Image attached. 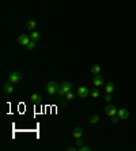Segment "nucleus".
<instances>
[{
  "label": "nucleus",
  "mask_w": 136,
  "mask_h": 151,
  "mask_svg": "<svg viewBox=\"0 0 136 151\" xmlns=\"http://www.w3.org/2000/svg\"><path fill=\"white\" fill-rule=\"evenodd\" d=\"M59 89H60V84H59L56 80H49V82L46 83V93L49 94V95L57 94Z\"/></svg>",
  "instance_id": "obj_1"
},
{
  "label": "nucleus",
  "mask_w": 136,
  "mask_h": 151,
  "mask_svg": "<svg viewBox=\"0 0 136 151\" xmlns=\"http://www.w3.org/2000/svg\"><path fill=\"white\" fill-rule=\"evenodd\" d=\"M72 90V83L71 82H68V80H65V82H63V83L60 84V89H59V95H61V97H64L65 94L68 93V91H71Z\"/></svg>",
  "instance_id": "obj_2"
},
{
  "label": "nucleus",
  "mask_w": 136,
  "mask_h": 151,
  "mask_svg": "<svg viewBox=\"0 0 136 151\" xmlns=\"http://www.w3.org/2000/svg\"><path fill=\"white\" fill-rule=\"evenodd\" d=\"M76 94H78L79 98H86L87 95H90V90H89V87H86V86H80V87H78Z\"/></svg>",
  "instance_id": "obj_3"
},
{
  "label": "nucleus",
  "mask_w": 136,
  "mask_h": 151,
  "mask_svg": "<svg viewBox=\"0 0 136 151\" xmlns=\"http://www.w3.org/2000/svg\"><path fill=\"white\" fill-rule=\"evenodd\" d=\"M21 79H22L21 72H11L8 75V82H11V83H18V82H21Z\"/></svg>",
  "instance_id": "obj_4"
},
{
  "label": "nucleus",
  "mask_w": 136,
  "mask_h": 151,
  "mask_svg": "<svg viewBox=\"0 0 136 151\" xmlns=\"http://www.w3.org/2000/svg\"><path fill=\"white\" fill-rule=\"evenodd\" d=\"M32 41V38L26 34H21V36L18 37V44L19 45H23V47H27V44Z\"/></svg>",
  "instance_id": "obj_5"
},
{
  "label": "nucleus",
  "mask_w": 136,
  "mask_h": 151,
  "mask_svg": "<svg viewBox=\"0 0 136 151\" xmlns=\"http://www.w3.org/2000/svg\"><path fill=\"white\" fill-rule=\"evenodd\" d=\"M105 113L109 116V117H113V116L117 115V108L113 106V105H106V108H105Z\"/></svg>",
  "instance_id": "obj_6"
},
{
  "label": "nucleus",
  "mask_w": 136,
  "mask_h": 151,
  "mask_svg": "<svg viewBox=\"0 0 136 151\" xmlns=\"http://www.w3.org/2000/svg\"><path fill=\"white\" fill-rule=\"evenodd\" d=\"M3 91H4V94H7V95L12 94V91H14V83H11V82H5L4 86H3Z\"/></svg>",
  "instance_id": "obj_7"
},
{
  "label": "nucleus",
  "mask_w": 136,
  "mask_h": 151,
  "mask_svg": "<svg viewBox=\"0 0 136 151\" xmlns=\"http://www.w3.org/2000/svg\"><path fill=\"white\" fill-rule=\"evenodd\" d=\"M82 135H83V129H82L80 127H76V128H73V131H72V138L75 139V140L80 139V138H82Z\"/></svg>",
  "instance_id": "obj_8"
},
{
  "label": "nucleus",
  "mask_w": 136,
  "mask_h": 151,
  "mask_svg": "<svg viewBox=\"0 0 136 151\" xmlns=\"http://www.w3.org/2000/svg\"><path fill=\"white\" fill-rule=\"evenodd\" d=\"M117 116L120 117V120H127L129 117V112L127 109H117Z\"/></svg>",
  "instance_id": "obj_9"
},
{
  "label": "nucleus",
  "mask_w": 136,
  "mask_h": 151,
  "mask_svg": "<svg viewBox=\"0 0 136 151\" xmlns=\"http://www.w3.org/2000/svg\"><path fill=\"white\" fill-rule=\"evenodd\" d=\"M93 84H94L95 87H100L104 84V78L100 76V75H94V78H93Z\"/></svg>",
  "instance_id": "obj_10"
},
{
  "label": "nucleus",
  "mask_w": 136,
  "mask_h": 151,
  "mask_svg": "<svg viewBox=\"0 0 136 151\" xmlns=\"http://www.w3.org/2000/svg\"><path fill=\"white\" fill-rule=\"evenodd\" d=\"M30 38H32V41L38 42L40 40H41V33L37 31V30H33L32 33H30Z\"/></svg>",
  "instance_id": "obj_11"
},
{
  "label": "nucleus",
  "mask_w": 136,
  "mask_h": 151,
  "mask_svg": "<svg viewBox=\"0 0 136 151\" xmlns=\"http://www.w3.org/2000/svg\"><path fill=\"white\" fill-rule=\"evenodd\" d=\"M113 90H114V83L108 82L106 86H105V94H112V93H113Z\"/></svg>",
  "instance_id": "obj_12"
},
{
  "label": "nucleus",
  "mask_w": 136,
  "mask_h": 151,
  "mask_svg": "<svg viewBox=\"0 0 136 151\" xmlns=\"http://www.w3.org/2000/svg\"><path fill=\"white\" fill-rule=\"evenodd\" d=\"M36 26H37V23H36V21H33V19H29V21L26 22V29L27 30L33 31L34 29H36Z\"/></svg>",
  "instance_id": "obj_13"
},
{
  "label": "nucleus",
  "mask_w": 136,
  "mask_h": 151,
  "mask_svg": "<svg viewBox=\"0 0 136 151\" xmlns=\"http://www.w3.org/2000/svg\"><path fill=\"white\" fill-rule=\"evenodd\" d=\"M30 101L34 102V104H38V102H41V95L38 93H33L32 95H30Z\"/></svg>",
  "instance_id": "obj_14"
},
{
  "label": "nucleus",
  "mask_w": 136,
  "mask_h": 151,
  "mask_svg": "<svg viewBox=\"0 0 136 151\" xmlns=\"http://www.w3.org/2000/svg\"><path fill=\"white\" fill-rule=\"evenodd\" d=\"M90 71H91V73H93V75H98V73L101 72V67L98 65V64H95V65H91Z\"/></svg>",
  "instance_id": "obj_15"
},
{
  "label": "nucleus",
  "mask_w": 136,
  "mask_h": 151,
  "mask_svg": "<svg viewBox=\"0 0 136 151\" xmlns=\"http://www.w3.org/2000/svg\"><path fill=\"white\" fill-rule=\"evenodd\" d=\"M64 98L67 99V101H71V99L75 98V93H73L72 90H71V91H68V93L65 94V95H64Z\"/></svg>",
  "instance_id": "obj_16"
},
{
  "label": "nucleus",
  "mask_w": 136,
  "mask_h": 151,
  "mask_svg": "<svg viewBox=\"0 0 136 151\" xmlns=\"http://www.w3.org/2000/svg\"><path fill=\"white\" fill-rule=\"evenodd\" d=\"M98 120H100V117H98L97 115H93V116H90L89 123L90 124H95V123H98Z\"/></svg>",
  "instance_id": "obj_17"
},
{
  "label": "nucleus",
  "mask_w": 136,
  "mask_h": 151,
  "mask_svg": "<svg viewBox=\"0 0 136 151\" xmlns=\"http://www.w3.org/2000/svg\"><path fill=\"white\" fill-rule=\"evenodd\" d=\"M90 97H91V98H98V97H100V91H98V90L97 89H94L93 90V91H90Z\"/></svg>",
  "instance_id": "obj_18"
},
{
  "label": "nucleus",
  "mask_w": 136,
  "mask_h": 151,
  "mask_svg": "<svg viewBox=\"0 0 136 151\" xmlns=\"http://www.w3.org/2000/svg\"><path fill=\"white\" fill-rule=\"evenodd\" d=\"M25 48H26L27 51H33V49L36 48V42H34V41H30L29 44H27V47H25Z\"/></svg>",
  "instance_id": "obj_19"
},
{
  "label": "nucleus",
  "mask_w": 136,
  "mask_h": 151,
  "mask_svg": "<svg viewBox=\"0 0 136 151\" xmlns=\"http://www.w3.org/2000/svg\"><path fill=\"white\" fill-rule=\"evenodd\" d=\"M78 151H91V147L80 146V147H78Z\"/></svg>",
  "instance_id": "obj_20"
},
{
  "label": "nucleus",
  "mask_w": 136,
  "mask_h": 151,
  "mask_svg": "<svg viewBox=\"0 0 136 151\" xmlns=\"http://www.w3.org/2000/svg\"><path fill=\"white\" fill-rule=\"evenodd\" d=\"M105 99H106L108 102H110V101L113 99V97H112V94H105Z\"/></svg>",
  "instance_id": "obj_21"
},
{
  "label": "nucleus",
  "mask_w": 136,
  "mask_h": 151,
  "mask_svg": "<svg viewBox=\"0 0 136 151\" xmlns=\"http://www.w3.org/2000/svg\"><path fill=\"white\" fill-rule=\"evenodd\" d=\"M118 120H120V117H118V116H113V117H112V123H113V124H116Z\"/></svg>",
  "instance_id": "obj_22"
},
{
  "label": "nucleus",
  "mask_w": 136,
  "mask_h": 151,
  "mask_svg": "<svg viewBox=\"0 0 136 151\" xmlns=\"http://www.w3.org/2000/svg\"><path fill=\"white\" fill-rule=\"evenodd\" d=\"M80 146H83V140H82V139H78V140H76V147H80Z\"/></svg>",
  "instance_id": "obj_23"
},
{
  "label": "nucleus",
  "mask_w": 136,
  "mask_h": 151,
  "mask_svg": "<svg viewBox=\"0 0 136 151\" xmlns=\"http://www.w3.org/2000/svg\"><path fill=\"white\" fill-rule=\"evenodd\" d=\"M67 150H68V151H75V150H78V147L71 146V147H67Z\"/></svg>",
  "instance_id": "obj_24"
},
{
  "label": "nucleus",
  "mask_w": 136,
  "mask_h": 151,
  "mask_svg": "<svg viewBox=\"0 0 136 151\" xmlns=\"http://www.w3.org/2000/svg\"><path fill=\"white\" fill-rule=\"evenodd\" d=\"M135 12H136V8H135Z\"/></svg>",
  "instance_id": "obj_25"
}]
</instances>
